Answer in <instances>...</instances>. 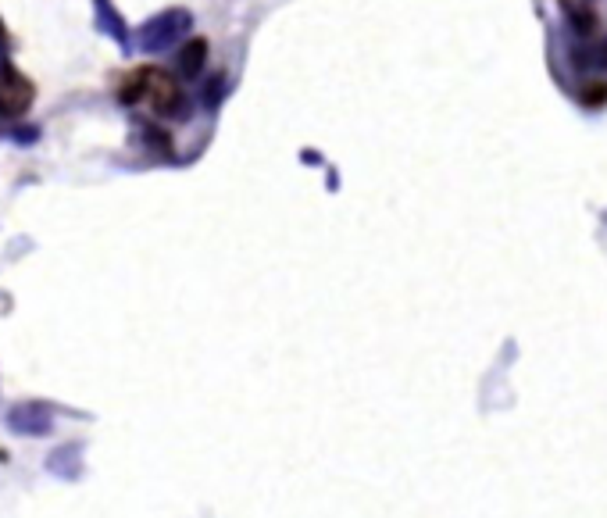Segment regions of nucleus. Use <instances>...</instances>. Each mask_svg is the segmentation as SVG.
I'll list each match as a JSON object with an SVG mask.
<instances>
[{
    "label": "nucleus",
    "mask_w": 607,
    "mask_h": 518,
    "mask_svg": "<svg viewBox=\"0 0 607 518\" xmlns=\"http://www.w3.org/2000/svg\"><path fill=\"white\" fill-rule=\"evenodd\" d=\"M118 97L125 104H143L150 108L154 115H165V118H183L186 115V97L179 90L172 76L165 68H136L129 76L122 79L118 86Z\"/></svg>",
    "instance_id": "1"
},
{
    "label": "nucleus",
    "mask_w": 607,
    "mask_h": 518,
    "mask_svg": "<svg viewBox=\"0 0 607 518\" xmlns=\"http://www.w3.org/2000/svg\"><path fill=\"white\" fill-rule=\"evenodd\" d=\"M193 29V15L183 8H172V11H161L154 15L150 22H143V29L136 33V47L147 54H161V51H172L175 43L186 40Z\"/></svg>",
    "instance_id": "2"
},
{
    "label": "nucleus",
    "mask_w": 607,
    "mask_h": 518,
    "mask_svg": "<svg viewBox=\"0 0 607 518\" xmlns=\"http://www.w3.org/2000/svg\"><path fill=\"white\" fill-rule=\"evenodd\" d=\"M36 86L18 72L15 65L0 61V118H22L33 108Z\"/></svg>",
    "instance_id": "3"
},
{
    "label": "nucleus",
    "mask_w": 607,
    "mask_h": 518,
    "mask_svg": "<svg viewBox=\"0 0 607 518\" xmlns=\"http://www.w3.org/2000/svg\"><path fill=\"white\" fill-rule=\"evenodd\" d=\"M8 426L22 436H47L54 429V418L43 404H18L8 415Z\"/></svg>",
    "instance_id": "4"
},
{
    "label": "nucleus",
    "mask_w": 607,
    "mask_h": 518,
    "mask_svg": "<svg viewBox=\"0 0 607 518\" xmlns=\"http://www.w3.org/2000/svg\"><path fill=\"white\" fill-rule=\"evenodd\" d=\"M93 8H97V29H100V33L111 36L118 47H129V43H133L129 26L122 22V15L115 11V4H111V0H93Z\"/></svg>",
    "instance_id": "5"
},
{
    "label": "nucleus",
    "mask_w": 607,
    "mask_h": 518,
    "mask_svg": "<svg viewBox=\"0 0 607 518\" xmlns=\"http://www.w3.org/2000/svg\"><path fill=\"white\" fill-rule=\"evenodd\" d=\"M204 61H208V43H204V40L186 43L183 51H179V72H183L186 79L200 76V68H204Z\"/></svg>",
    "instance_id": "6"
},
{
    "label": "nucleus",
    "mask_w": 607,
    "mask_h": 518,
    "mask_svg": "<svg viewBox=\"0 0 607 518\" xmlns=\"http://www.w3.org/2000/svg\"><path fill=\"white\" fill-rule=\"evenodd\" d=\"M607 101V83H593L583 90V104L586 108H600V104Z\"/></svg>",
    "instance_id": "7"
},
{
    "label": "nucleus",
    "mask_w": 607,
    "mask_h": 518,
    "mask_svg": "<svg viewBox=\"0 0 607 518\" xmlns=\"http://www.w3.org/2000/svg\"><path fill=\"white\" fill-rule=\"evenodd\" d=\"M579 65H597V68H607V40L600 47H593V54H579Z\"/></svg>",
    "instance_id": "8"
}]
</instances>
